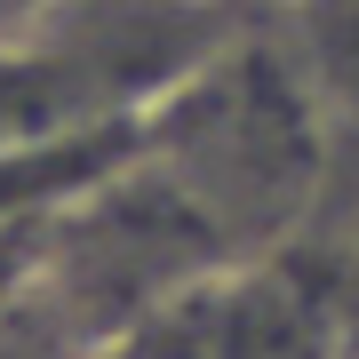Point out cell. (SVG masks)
<instances>
[{
	"instance_id": "6da1fadb",
	"label": "cell",
	"mask_w": 359,
	"mask_h": 359,
	"mask_svg": "<svg viewBox=\"0 0 359 359\" xmlns=\"http://www.w3.org/2000/svg\"><path fill=\"white\" fill-rule=\"evenodd\" d=\"M295 56L224 40L144 120V152L224 240L287 224L320 184V104Z\"/></svg>"
},
{
	"instance_id": "7a4b0ae2",
	"label": "cell",
	"mask_w": 359,
	"mask_h": 359,
	"mask_svg": "<svg viewBox=\"0 0 359 359\" xmlns=\"http://www.w3.org/2000/svg\"><path fill=\"white\" fill-rule=\"evenodd\" d=\"M56 0H0V32H25V25H40Z\"/></svg>"
}]
</instances>
